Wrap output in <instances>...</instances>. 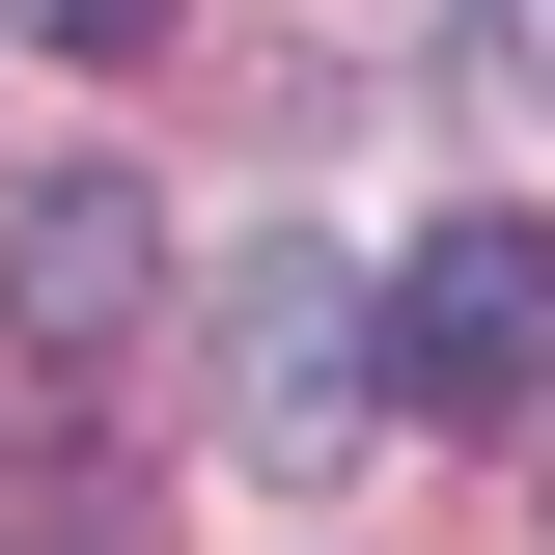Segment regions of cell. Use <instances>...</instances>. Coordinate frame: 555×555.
Masks as SVG:
<instances>
[{
  "label": "cell",
  "mask_w": 555,
  "mask_h": 555,
  "mask_svg": "<svg viewBox=\"0 0 555 555\" xmlns=\"http://www.w3.org/2000/svg\"><path fill=\"white\" fill-rule=\"evenodd\" d=\"M361 334H389L416 416H555V222H416L361 278Z\"/></svg>",
  "instance_id": "cell-1"
},
{
  "label": "cell",
  "mask_w": 555,
  "mask_h": 555,
  "mask_svg": "<svg viewBox=\"0 0 555 555\" xmlns=\"http://www.w3.org/2000/svg\"><path fill=\"white\" fill-rule=\"evenodd\" d=\"M28 28H56V56H167V0H28Z\"/></svg>",
  "instance_id": "cell-4"
},
{
  "label": "cell",
  "mask_w": 555,
  "mask_h": 555,
  "mask_svg": "<svg viewBox=\"0 0 555 555\" xmlns=\"http://www.w3.org/2000/svg\"><path fill=\"white\" fill-rule=\"evenodd\" d=\"M473 28H500V83H528V112H555V0H473Z\"/></svg>",
  "instance_id": "cell-5"
},
{
  "label": "cell",
  "mask_w": 555,
  "mask_h": 555,
  "mask_svg": "<svg viewBox=\"0 0 555 555\" xmlns=\"http://www.w3.org/2000/svg\"><path fill=\"white\" fill-rule=\"evenodd\" d=\"M222 389H250V444L306 473V444H334V416L389 389V334H361V278H334V250H250V278H222Z\"/></svg>",
  "instance_id": "cell-2"
},
{
  "label": "cell",
  "mask_w": 555,
  "mask_h": 555,
  "mask_svg": "<svg viewBox=\"0 0 555 555\" xmlns=\"http://www.w3.org/2000/svg\"><path fill=\"white\" fill-rule=\"evenodd\" d=\"M139 306H167V222H139L112 167H56V195H28V250H0V334L83 389V361H139Z\"/></svg>",
  "instance_id": "cell-3"
}]
</instances>
